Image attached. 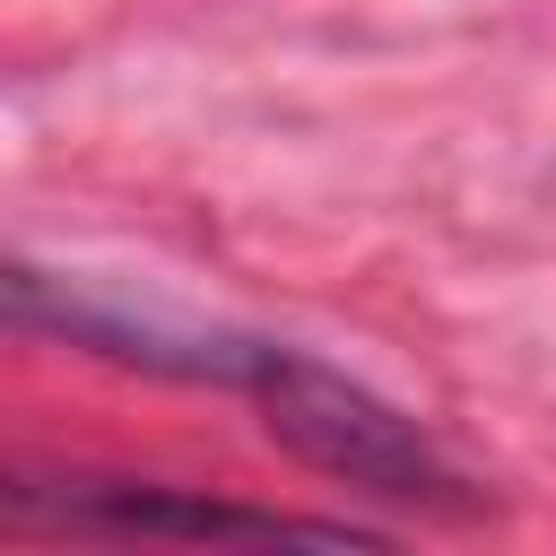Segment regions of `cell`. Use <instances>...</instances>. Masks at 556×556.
<instances>
[{"label": "cell", "instance_id": "cell-1", "mask_svg": "<svg viewBox=\"0 0 556 556\" xmlns=\"http://www.w3.org/2000/svg\"><path fill=\"white\" fill-rule=\"evenodd\" d=\"M235 391L261 408V434L287 443L304 469L339 478V486H365V495H391V504H469L460 469L434 452V434L417 417H400L374 382L321 365L313 348H287V339H252Z\"/></svg>", "mask_w": 556, "mask_h": 556}, {"label": "cell", "instance_id": "cell-2", "mask_svg": "<svg viewBox=\"0 0 556 556\" xmlns=\"http://www.w3.org/2000/svg\"><path fill=\"white\" fill-rule=\"evenodd\" d=\"M17 513H52L70 530H174V539H365L348 521H304V513H261V504H226V495H182V486H148V478H61L9 486Z\"/></svg>", "mask_w": 556, "mask_h": 556}]
</instances>
